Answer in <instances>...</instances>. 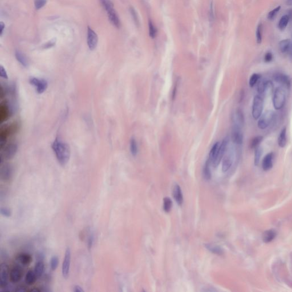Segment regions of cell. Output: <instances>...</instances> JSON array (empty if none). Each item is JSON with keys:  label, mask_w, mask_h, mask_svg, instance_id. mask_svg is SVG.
Segmentation results:
<instances>
[{"label": "cell", "mask_w": 292, "mask_h": 292, "mask_svg": "<svg viewBox=\"0 0 292 292\" xmlns=\"http://www.w3.org/2000/svg\"><path fill=\"white\" fill-rule=\"evenodd\" d=\"M52 148L57 160L62 166H65L69 162L71 155L69 145L57 138L52 145Z\"/></svg>", "instance_id": "1"}, {"label": "cell", "mask_w": 292, "mask_h": 292, "mask_svg": "<svg viewBox=\"0 0 292 292\" xmlns=\"http://www.w3.org/2000/svg\"><path fill=\"white\" fill-rule=\"evenodd\" d=\"M286 102V92L282 87H279L274 90L273 97V106L277 110L282 109Z\"/></svg>", "instance_id": "2"}, {"label": "cell", "mask_w": 292, "mask_h": 292, "mask_svg": "<svg viewBox=\"0 0 292 292\" xmlns=\"http://www.w3.org/2000/svg\"><path fill=\"white\" fill-rule=\"evenodd\" d=\"M264 107V100L260 95H256L253 99L252 104V116L254 119L257 120L261 116Z\"/></svg>", "instance_id": "3"}, {"label": "cell", "mask_w": 292, "mask_h": 292, "mask_svg": "<svg viewBox=\"0 0 292 292\" xmlns=\"http://www.w3.org/2000/svg\"><path fill=\"white\" fill-rule=\"evenodd\" d=\"M275 113L272 110H268L265 112V113L261 115L258 121L257 125L259 129L264 130L267 129L269 126L270 123L272 122L274 118Z\"/></svg>", "instance_id": "4"}, {"label": "cell", "mask_w": 292, "mask_h": 292, "mask_svg": "<svg viewBox=\"0 0 292 292\" xmlns=\"http://www.w3.org/2000/svg\"><path fill=\"white\" fill-rule=\"evenodd\" d=\"M228 141H229L228 138H226L224 139H223L222 142L220 143V146L218 149V151L217 152L216 157H215L214 160L212 161V162L210 163L214 167H216L217 166H219L221 160L224 157L225 153L226 152V149H227V147L228 145Z\"/></svg>", "instance_id": "5"}, {"label": "cell", "mask_w": 292, "mask_h": 292, "mask_svg": "<svg viewBox=\"0 0 292 292\" xmlns=\"http://www.w3.org/2000/svg\"><path fill=\"white\" fill-rule=\"evenodd\" d=\"M71 258L72 253L70 248L66 249L65 257L63 259L62 267V273L63 278L67 279L69 276L70 269V264H71Z\"/></svg>", "instance_id": "6"}, {"label": "cell", "mask_w": 292, "mask_h": 292, "mask_svg": "<svg viewBox=\"0 0 292 292\" xmlns=\"http://www.w3.org/2000/svg\"><path fill=\"white\" fill-rule=\"evenodd\" d=\"M9 271L8 265L3 263L0 265V287L1 289L7 287L9 279Z\"/></svg>", "instance_id": "7"}, {"label": "cell", "mask_w": 292, "mask_h": 292, "mask_svg": "<svg viewBox=\"0 0 292 292\" xmlns=\"http://www.w3.org/2000/svg\"><path fill=\"white\" fill-rule=\"evenodd\" d=\"M17 130V127L15 125L12 126L5 125L1 127L0 129V139H1V148L3 147L4 143H6V141L8 138L10 134H12L14 132Z\"/></svg>", "instance_id": "8"}, {"label": "cell", "mask_w": 292, "mask_h": 292, "mask_svg": "<svg viewBox=\"0 0 292 292\" xmlns=\"http://www.w3.org/2000/svg\"><path fill=\"white\" fill-rule=\"evenodd\" d=\"M13 175V167L10 164H4L1 166L0 176L3 180L5 182H9L12 178Z\"/></svg>", "instance_id": "9"}, {"label": "cell", "mask_w": 292, "mask_h": 292, "mask_svg": "<svg viewBox=\"0 0 292 292\" xmlns=\"http://www.w3.org/2000/svg\"><path fill=\"white\" fill-rule=\"evenodd\" d=\"M30 83L35 86L38 94H42L47 89V82L44 79L32 78L30 79Z\"/></svg>", "instance_id": "10"}, {"label": "cell", "mask_w": 292, "mask_h": 292, "mask_svg": "<svg viewBox=\"0 0 292 292\" xmlns=\"http://www.w3.org/2000/svg\"><path fill=\"white\" fill-rule=\"evenodd\" d=\"M17 151V146L14 143H11L4 147L3 154L1 157H3L4 159L9 160L13 158L16 155Z\"/></svg>", "instance_id": "11"}, {"label": "cell", "mask_w": 292, "mask_h": 292, "mask_svg": "<svg viewBox=\"0 0 292 292\" xmlns=\"http://www.w3.org/2000/svg\"><path fill=\"white\" fill-rule=\"evenodd\" d=\"M98 42V37L95 32L88 27V45L90 50H93L97 47Z\"/></svg>", "instance_id": "12"}, {"label": "cell", "mask_w": 292, "mask_h": 292, "mask_svg": "<svg viewBox=\"0 0 292 292\" xmlns=\"http://www.w3.org/2000/svg\"><path fill=\"white\" fill-rule=\"evenodd\" d=\"M23 270L19 266H15L10 271V281L12 283L19 282L23 276Z\"/></svg>", "instance_id": "13"}, {"label": "cell", "mask_w": 292, "mask_h": 292, "mask_svg": "<svg viewBox=\"0 0 292 292\" xmlns=\"http://www.w3.org/2000/svg\"><path fill=\"white\" fill-rule=\"evenodd\" d=\"M273 78L276 82L284 85L287 88H289L291 86V79L289 76L285 74L277 73L273 77Z\"/></svg>", "instance_id": "14"}, {"label": "cell", "mask_w": 292, "mask_h": 292, "mask_svg": "<svg viewBox=\"0 0 292 292\" xmlns=\"http://www.w3.org/2000/svg\"><path fill=\"white\" fill-rule=\"evenodd\" d=\"M240 127L234 125L232 133V140L236 145H241L243 142V135Z\"/></svg>", "instance_id": "15"}, {"label": "cell", "mask_w": 292, "mask_h": 292, "mask_svg": "<svg viewBox=\"0 0 292 292\" xmlns=\"http://www.w3.org/2000/svg\"><path fill=\"white\" fill-rule=\"evenodd\" d=\"M10 115V110L8 104L3 102L0 106V121L3 123L6 121Z\"/></svg>", "instance_id": "16"}, {"label": "cell", "mask_w": 292, "mask_h": 292, "mask_svg": "<svg viewBox=\"0 0 292 292\" xmlns=\"http://www.w3.org/2000/svg\"><path fill=\"white\" fill-rule=\"evenodd\" d=\"M273 158H274V154L273 152H270L266 155L263 160L262 163V167L263 170L265 171L270 170L272 167L273 164Z\"/></svg>", "instance_id": "17"}, {"label": "cell", "mask_w": 292, "mask_h": 292, "mask_svg": "<svg viewBox=\"0 0 292 292\" xmlns=\"http://www.w3.org/2000/svg\"><path fill=\"white\" fill-rule=\"evenodd\" d=\"M234 122L235 126H239V127L242 128L244 125V115L240 109H238L236 111L234 115Z\"/></svg>", "instance_id": "18"}, {"label": "cell", "mask_w": 292, "mask_h": 292, "mask_svg": "<svg viewBox=\"0 0 292 292\" xmlns=\"http://www.w3.org/2000/svg\"><path fill=\"white\" fill-rule=\"evenodd\" d=\"M107 13L110 22H111V24L117 28H119L120 26V21L115 9H114L111 10Z\"/></svg>", "instance_id": "19"}, {"label": "cell", "mask_w": 292, "mask_h": 292, "mask_svg": "<svg viewBox=\"0 0 292 292\" xmlns=\"http://www.w3.org/2000/svg\"><path fill=\"white\" fill-rule=\"evenodd\" d=\"M233 157L231 153L227 154L224 157L222 163V170L223 172H226L231 168L233 164Z\"/></svg>", "instance_id": "20"}, {"label": "cell", "mask_w": 292, "mask_h": 292, "mask_svg": "<svg viewBox=\"0 0 292 292\" xmlns=\"http://www.w3.org/2000/svg\"><path fill=\"white\" fill-rule=\"evenodd\" d=\"M173 198L179 205H182L183 202V197L182 189L179 185H175L173 190Z\"/></svg>", "instance_id": "21"}, {"label": "cell", "mask_w": 292, "mask_h": 292, "mask_svg": "<svg viewBox=\"0 0 292 292\" xmlns=\"http://www.w3.org/2000/svg\"><path fill=\"white\" fill-rule=\"evenodd\" d=\"M292 45V41L290 39L283 40L279 42V50L282 53H288Z\"/></svg>", "instance_id": "22"}, {"label": "cell", "mask_w": 292, "mask_h": 292, "mask_svg": "<svg viewBox=\"0 0 292 292\" xmlns=\"http://www.w3.org/2000/svg\"><path fill=\"white\" fill-rule=\"evenodd\" d=\"M17 259L21 264L24 265H29L32 261V256L26 253H21L19 254Z\"/></svg>", "instance_id": "23"}, {"label": "cell", "mask_w": 292, "mask_h": 292, "mask_svg": "<svg viewBox=\"0 0 292 292\" xmlns=\"http://www.w3.org/2000/svg\"><path fill=\"white\" fill-rule=\"evenodd\" d=\"M286 127H285L282 129L281 131L279 133L278 138V144L280 147L284 148L286 145Z\"/></svg>", "instance_id": "24"}, {"label": "cell", "mask_w": 292, "mask_h": 292, "mask_svg": "<svg viewBox=\"0 0 292 292\" xmlns=\"http://www.w3.org/2000/svg\"><path fill=\"white\" fill-rule=\"evenodd\" d=\"M44 263L42 260H38L35 264L34 270L38 278L42 276V275L43 274L44 272Z\"/></svg>", "instance_id": "25"}, {"label": "cell", "mask_w": 292, "mask_h": 292, "mask_svg": "<svg viewBox=\"0 0 292 292\" xmlns=\"http://www.w3.org/2000/svg\"><path fill=\"white\" fill-rule=\"evenodd\" d=\"M38 277L37 276L35 271L33 270H29L28 272L26 274L25 277V282L27 284L29 285H32L35 284L36 281Z\"/></svg>", "instance_id": "26"}, {"label": "cell", "mask_w": 292, "mask_h": 292, "mask_svg": "<svg viewBox=\"0 0 292 292\" xmlns=\"http://www.w3.org/2000/svg\"><path fill=\"white\" fill-rule=\"evenodd\" d=\"M289 21H290V19H289V16L287 14L283 16L281 18V19H279V22L278 24V28L279 30L281 31L284 30L286 28V26L288 25Z\"/></svg>", "instance_id": "27"}, {"label": "cell", "mask_w": 292, "mask_h": 292, "mask_svg": "<svg viewBox=\"0 0 292 292\" xmlns=\"http://www.w3.org/2000/svg\"><path fill=\"white\" fill-rule=\"evenodd\" d=\"M276 236V233L274 231H273L272 230L267 231L265 232H264L263 236V241L267 243L271 242L273 239L275 238Z\"/></svg>", "instance_id": "28"}, {"label": "cell", "mask_w": 292, "mask_h": 292, "mask_svg": "<svg viewBox=\"0 0 292 292\" xmlns=\"http://www.w3.org/2000/svg\"><path fill=\"white\" fill-rule=\"evenodd\" d=\"M220 143L219 142H216L214 144L212 147L210 149V155H209V159L208 160L210 162V164L212 162V161L214 160L215 157H216V155L217 154V152L218 151V149L220 146Z\"/></svg>", "instance_id": "29"}, {"label": "cell", "mask_w": 292, "mask_h": 292, "mask_svg": "<svg viewBox=\"0 0 292 292\" xmlns=\"http://www.w3.org/2000/svg\"><path fill=\"white\" fill-rule=\"evenodd\" d=\"M15 56H16L17 60L22 65V66H25V67L28 66V63L27 59L25 56V55L22 53V52L19 51H16L15 53Z\"/></svg>", "instance_id": "30"}, {"label": "cell", "mask_w": 292, "mask_h": 292, "mask_svg": "<svg viewBox=\"0 0 292 292\" xmlns=\"http://www.w3.org/2000/svg\"><path fill=\"white\" fill-rule=\"evenodd\" d=\"M263 25L262 23H260L258 25L256 32V42L258 44H260L263 41Z\"/></svg>", "instance_id": "31"}, {"label": "cell", "mask_w": 292, "mask_h": 292, "mask_svg": "<svg viewBox=\"0 0 292 292\" xmlns=\"http://www.w3.org/2000/svg\"><path fill=\"white\" fill-rule=\"evenodd\" d=\"M263 140V136H257L254 137L252 139V140L251 141L250 147L252 149H256L260 146V144L262 142Z\"/></svg>", "instance_id": "32"}, {"label": "cell", "mask_w": 292, "mask_h": 292, "mask_svg": "<svg viewBox=\"0 0 292 292\" xmlns=\"http://www.w3.org/2000/svg\"><path fill=\"white\" fill-rule=\"evenodd\" d=\"M262 154H263V149L260 146H258V147L255 149V151H254V164L256 166H257L260 163Z\"/></svg>", "instance_id": "33"}, {"label": "cell", "mask_w": 292, "mask_h": 292, "mask_svg": "<svg viewBox=\"0 0 292 292\" xmlns=\"http://www.w3.org/2000/svg\"><path fill=\"white\" fill-rule=\"evenodd\" d=\"M130 150L133 156H136L138 153V146L135 138H132L130 141Z\"/></svg>", "instance_id": "34"}, {"label": "cell", "mask_w": 292, "mask_h": 292, "mask_svg": "<svg viewBox=\"0 0 292 292\" xmlns=\"http://www.w3.org/2000/svg\"><path fill=\"white\" fill-rule=\"evenodd\" d=\"M100 1L102 7L107 12L114 9L113 3L111 0H100Z\"/></svg>", "instance_id": "35"}, {"label": "cell", "mask_w": 292, "mask_h": 292, "mask_svg": "<svg viewBox=\"0 0 292 292\" xmlns=\"http://www.w3.org/2000/svg\"><path fill=\"white\" fill-rule=\"evenodd\" d=\"M260 78L261 75H260L259 74H257V73L253 74L251 77H250L249 81V84L250 87L253 88Z\"/></svg>", "instance_id": "36"}, {"label": "cell", "mask_w": 292, "mask_h": 292, "mask_svg": "<svg viewBox=\"0 0 292 292\" xmlns=\"http://www.w3.org/2000/svg\"><path fill=\"white\" fill-rule=\"evenodd\" d=\"M173 202L170 198L166 197L164 199L163 209L166 212H169L172 208Z\"/></svg>", "instance_id": "37"}, {"label": "cell", "mask_w": 292, "mask_h": 292, "mask_svg": "<svg viewBox=\"0 0 292 292\" xmlns=\"http://www.w3.org/2000/svg\"><path fill=\"white\" fill-rule=\"evenodd\" d=\"M207 248L210 251V252H213L215 254L221 255L223 254V251L222 249L218 246L216 245H212V244H208L207 245Z\"/></svg>", "instance_id": "38"}, {"label": "cell", "mask_w": 292, "mask_h": 292, "mask_svg": "<svg viewBox=\"0 0 292 292\" xmlns=\"http://www.w3.org/2000/svg\"><path fill=\"white\" fill-rule=\"evenodd\" d=\"M148 27H149V35L152 38H154L157 34V30L154 26L153 23L151 22V21H149L148 23Z\"/></svg>", "instance_id": "39"}, {"label": "cell", "mask_w": 292, "mask_h": 292, "mask_svg": "<svg viewBox=\"0 0 292 292\" xmlns=\"http://www.w3.org/2000/svg\"><path fill=\"white\" fill-rule=\"evenodd\" d=\"M273 90V84L272 81H267L264 89V94L266 95L270 94Z\"/></svg>", "instance_id": "40"}, {"label": "cell", "mask_w": 292, "mask_h": 292, "mask_svg": "<svg viewBox=\"0 0 292 292\" xmlns=\"http://www.w3.org/2000/svg\"><path fill=\"white\" fill-rule=\"evenodd\" d=\"M280 9H281V6H279V7H276V8H274V9L272 10V11H270V12L268 13V19L269 20H273V19H274L276 16L277 14V13L279 12Z\"/></svg>", "instance_id": "41"}, {"label": "cell", "mask_w": 292, "mask_h": 292, "mask_svg": "<svg viewBox=\"0 0 292 292\" xmlns=\"http://www.w3.org/2000/svg\"><path fill=\"white\" fill-rule=\"evenodd\" d=\"M58 264H59L58 258L56 256H54L53 257H52V258H51V269L53 270H56L58 266Z\"/></svg>", "instance_id": "42"}, {"label": "cell", "mask_w": 292, "mask_h": 292, "mask_svg": "<svg viewBox=\"0 0 292 292\" xmlns=\"http://www.w3.org/2000/svg\"><path fill=\"white\" fill-rule=\"evenodd\" d=\"M266 82H267L266 80L261 79V81H260V82H258L257 86V91L260 94H264Z\"/></svg>", "instance_id": "43"}, {"label": "cell", "mask_w": 292, "mask_h": 292, "mask_svg": "<svg viewBox=\"0 0 292 292\" xmlns=\"http://www.w3.org/2000/svg\"><path fill=\"white\" fill-rule=\"evenodd\" d=\"M210 164V163L209 160H208L207 162H206L204 168V177L207 179H210V167H209Z\"/></svg>", "instance_id": "44"}, {"label": "cell", "mask_w": 292, "mask_h": 292, "mask_svg": "<svg viewBox=\"0 0 292 292\" xmlns=\"http://www.w3.org/2000/svg\"><path fill=\"white\" fill-rule=\"evenodd\" d=\"M46 3H47V0H35V8L37 10L40 9L44 7Z\"/></svg>", "instance_id": "45"}, {"label": "cell", "mask_w": 292, "mask_h": 292, "mask_svg": "<svg viewBox=\"0 0 292 292\" xmlns=\"http://www.w3.org/2000/svg\"><path fill=\"white\" fill-rule=\"evenodd\" d=\"M1 214L3 216L9 217L12 216V211L9 208L6 207H2L1 208Z\"/></svg>", "instance_id": "46"}, {"label": "cell", "mask_w": 292, "mask_h": 292, "mask_svg": "<svg viewBox=\"0 0 292 292\" xmlns=\"http://www.w3.org/2000/svg\"><path fill=\"white\" fill-rule=\"evenodd\" d=\"M273 54L272 53L269 51V52H267V53L265 54V56H264V61L265 62H271L272 60H273Z\"/></svg>", "instance_id": "47"}, {"label": "cell", "mask_w": 292, "mask_h": 292, "mask_svg": "<svg viewBox=\"0 0 292 292\" xmlns=\"http://www.w3.org/2000/svg\"><path fill=\"white\" fill-rule=\"evenodd\" d=\"M94 242V236L93 234L92 235L91 234L89 236V238L88 241V249L89 250L92 248Z\"/></svg>", "instance_id": "48"}, {"label": "cell", "mask_w": 292, "mask_h": 292, "mask_svg": "<svg viewBox=\"0 0 292 292\" xmlns=\"http://www.w3.org/2000/svg\"><path fill=\"white\" fill-rule=\"evenodd\" d=\"M0 75L2 78L4 79L8 78V74H7L6 70L3 66H0Z\"/></svg>", "instance_id": "49"}, {"label": "cell", "mask_w": 292, "mask_h": 292, "mask_svg": "<svg viewBox=\"0 0 292 292\" xmlns=\"http://www.w3.org/2000/svg\"><path fill=\"white\" fill-rule=\"evenodd\" d=\"M73 291L75 292H84V290L83 289L81 286H80L79 285H76L74 288Z\"/></svg>", "instance_id": "50"}, {"label": "cell", "mask_w": 292, "mask_h": 292, "mask_svg": "<svg viewBox=\"0 0 292 292\" xmlns=\"http://www.w3.org/2000/svg\"><path fill=\"white\" fill-rule=\"evenodd\" d=\"M16 291V292H26L27 290L25 288L24 286H19V287L17 288Z\"/></svg>", "instance_id": "51"}, {"label": "cell", "mask_w": 292, "mask_h": 292, "mask_svg": "<svg viewBox=\"0 0 292 292\" xmlns=\"http://www.w3.org/2000/svg\"><path fill=\"white\" fill-rule=\"evenodd\" d=\"M0 28H1V32H0V35H2L3 33V29H5V25H4V24H3V22H1V24H0Z\"/></svg>", "instance_id": "52"}, {"label": "cell", "mask_w": 292, "mask_h": 292, "mask_svg": "<svg viewBox=\"0 0 292 292\" xmlns=\"http://www.w3.org/2000/svg\"><path fill=\"white\" fill-rule=\"evenodd\" d=\"M288 53V54H289V58H290V61H291L292 62V45Z\"/></svg>", "instance_id": "53"}, {"label": "cell", "mask_w": 292, "mask_h": 292, "mask_svg": "<svg viewBox=\"0 0 292 292\" xmlns=\"http://www.w3.org/2000/svg\"><path fill=\"white\" fill-rule=\"evenodd\" d=\"M287 15L289 16L290 20L292 19V9H291L290 10H289V11H288V14H287Z\"/></svg>", "instance_id": "54"}, {"label": "cell", "mask_w": 292, "mask_h": 292, "mask_svg": "<svg viewBox=\"0 0 292 292\" xmlns=\"http://www.w3.org/2000/svg\"><path fill=\"white\" fill-rule=\"evenodd\" d=\"M286 5L289 6H292V0H286Z\"/></svg>", "instance_id": "55"}, {"label": "cell", "mask_w": 292, "mask_h": 292, "mask_svg": "<svg viewBox=\"0 0 292 292\" xmlns=\"http://www.w3.org/2000/svg\"><path fill=\"white\" fill-rule=\"evenodd\" d=\"M30 292H41V290H40L39 289H37V288H33V289H31Z\"/></svg>", "instance_id": "56"}, {"label": "cell", "mask_w": 292, "mask_h": 292, "mask_svg": "<svg viewBox=\"0 0 292 292\" xmlns=\"http://www.w3.org/2000/svg\"></svg>", "instance_id": "57"}]
</instances>
